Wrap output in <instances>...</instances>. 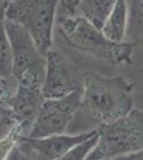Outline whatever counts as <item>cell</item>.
<instances>
[{
  "mask_svg": "<svg viewBox=\"0 0 143 160\" xmlns=\"http://www.w3.org/2000/svg\"><path fill=\"white\" fill-rule=\"evenodd\" d=\"M136 82L123 76L96 72L84 74L81 98L66 133L79 135L123 118L134 109L132 91Z\"/></svg>",
  "mask_w": 143,
  "mask_h": 160,
  "instance_id": "obj_1",
  "label": "cell"
},
{
  "mask_svg": "<svg viewBox=\"0 0 143 160\" xmlns=\"http://www.w3.org/2000/svg\"><path fill=\"white\" fill-rule=\"evenodd\" d=\"M57 24L65 43L74 49L113 66H129L134 63L132 53L137 43L127 40L113 42L81 16L59 17Z\"/></svg>",
  "mask_w": 143,
  "mask_h": 160,
  "instance_id": "obj_2",
  "label": "cell"
},
{
  "mask_svg": "<svg viewBox=\"0 0 143 160\" xmlns=\"http://www.w3.org/2000/svg\"><path fill=\"white\" fill-rule=\"evenodd\" d=\"M97 143L87 160H110L143 148V109L134 108L97 129Z\"/></svg>",
  "mask_w": 143,
  "mask_h": 160,
  "instance_id": "obj_3",
  "label": "cell"
},
{
  "mask_svg": "<svg viewBox=\"0 0 143 160\" xmlns=\"http://www.w3.org/2000/svg\"><path fill=\"white\" fill-rule=\"evenodd\" d=\"M3 22L12 51V76L18 86L42 88L46 68L45 56L22 25L8 18Z\"/></svg>",
  "mask_w": 143,
  "mask_h": 160,
  "instance_id": "obj_4",
  "label": "cell"
},
{
  "mask_svg": "<svg viewBox=\"0 0 143 160\" xmlns=\"http://www.w3.org/2000/svg\"><path fill=\"white\" fill-rule=\"evenodd\" d=\"M60 0H11L6 18L29 32L38 50L46 56L53 48V34Z\"/></svg>",
  "mask_w": 143,
  "mask_h": 160,
  "instance_id": "obj_5",
  "label": "cell"
},
{
  "mask_svg": "<svg viewBox=\"0 0 143 160\" xmlns=\"http://www.w3.org/2000/svg\"><path fill=\"white\" fill-rule=\"evenodd\" d=\"M81 98V88L59 98H46L29 135L30 138L66 133Z\"/></svg>",
  "mask_w": 143,
  "mask_h": 160,
  "instance_id": "obj_6",
  "label": "cell"
},
{
  "mask_svg": "<svg viewBox=\"0 0 143 160\" xmlns=\"http://www.w3.org/2000/svg\"><path fill=\"white\" fill-rule=\"evenodd\" d=\"M46 68L42 93L44 98H59L82 86L84 75H78L74 64L59 50L51 48L46 53Z\"/></svg>",
  "mask_w": 143,
  "mask_h": 160,
  "instance_id": "obj_7",
  "label": "cell"
},
{
  "mask_svg": "<svg viewBox=\"0 0 143 160\" xmlns=\"http://www.w3.org/2000/svg\"><path fill=\"white\" fill-rule=\"evenodd\" d=\"M96 133L97 130L79 135L62 133L43 138L22 136L17 142V146L30 160H58L73 146Z\"/></svg>",
  "mask_w": 143,
  "mask_h": 160,
  "instance_id": "obj_8",
  "label": "cell"
},
{
  "mask_svg": "<svg viewBox=\"0 0 143 160\" xmlns=\"http://www.w3.org/2000/svg\"><path fill=\"white\" fill-rule=\"evenodd\" d=\"M44 100L42 88L17 84L16 92L9 108L24 137L29 135Z\"/></svg>",
  "mask_w": 143,
  "mask_h": 160,
  "instance_id": "obj_9",
  "label": "cell"
},
{
  "mask_svg": "<svg viewBox=\"0 0 143 160\" xmlns=\"http://www.w3.org/2000/svg\"><path fill=\"white\" fill-rule=\"evenodd\" d=\"M128 14L127 0H118L101 28L103 33L109 40L113 42L126 41Z\"/></svg>",
  "mask_w": 143,
  "mask_h": 160,
  "instance_id": "obj_10",
  "label": "cell"
},
{
  "mask_svg": "<svg viewBox=\"0 0 143 160\" xmlns=\"http://www.w3.org/2000/svg\"><path fill=\"white\" fill-rule=\"evenodd\" d=\"M118 0H78L76 16H81L101 30Z\"/></svg>",
  "mask_w": 143,
  "mask_h": 160,
  "instance_id": "obj_11",
  "label": "cell"
},
{
  "mask_svg": "<svg viewBox=\"0 0 143 160\" xmlns=\"http://www.w3.org/2000/svg\"><path fill=\"white\" fill-rule=\"evenodd\" d=\"M126 40L143 42V0H129Z\"/></svg>",
  "mask_w": 143,
  "mask_h": 160,
  "instance_id": "obj_12",
  "label": "cell"
},
{
  "mask_svg": "<svg viewBox=\"0 0 143 160\" xmlns=\"http://www.w3.org/2000/svg\"><path fill=\"white\" fill-rule=\"evenodd\" d=\"M13 69L12 51L4 22H0V76L11 77Z\"/></svg>",
  "mask_w": 143,
  "mask_h": 160,
  "instance_id": "obj_13",
  "label": "cell"
},
{
  "mask_svg": "<svg viewBox=\"0 0 143 160\" xmlns=\"http://www.w3.org/2000/svg\"><path fill=\"white\" fill-rule=\"evenodd\" d=\"M97 133L69 148L58 160H87L97 143Z\"/></svg>",
  "mask_w": 143,
  "mask_h": 160,
  "instance_id": "obj_14",
  "label": "cell"
},
{
  "mask_svg": "<svg viewBox=\"0 0 143 160\" xmlns=\"http://www.w3.org/2000/svg\"><path fill=\"white\" fill-rule=\"evenodd\" d=\"M17 89V81L13 76H0V106L9 108ZM10 109V108H9Z\"/></svg>",
  "mask_w": 143,
  "mask_h": 160,
  "instance_id": "obj_15",
  "label": "cell"
},
{
  "mask_svg": "<svg viewBox=\"0 0 143 160\" xmlns=\"http://www.w3.org/2000/svg\"><path fill=\"white\" fill-rule=\"evenodd\" d=\"M22 130L16 126L11 132L0 140V160H6L11 151L16 146L18 140L22 137Z\"/></svg>",
  "mask_w": 143,
  "mask_h": 160,
  "instance_id": "obj_16",
  "label": "cell"
},
{
  "mask_svg": "<svg viewBox=\"0 0 143 160\" xmlns=\"http://www.w3.org/2000/svg\"><path fill=\"white\" fill-rule=\"evenodd\" d=\"M16 122L9 108L0 106V140L16 127Z\"/></svg>",
  "mask_w": 143,
  "mask_h": 160,
  "instance_id": "obj_17",
  "label": "cell"
},
{
  "mask_svg": "<svg viewBox=\"0 0 143 160\" xmlns=\"http://www.w3.org/2000/svg\"><path fill=\"white\" fill-rule=\"evenodd\" d=\"M78 0H60L57 18L59 17L76 16V4Z\"/></svg>",
  "mask_w": 143,
  "mask_h": 160,
  "instance_id": "obj_18",
  "label": "cell"
},
{
  "mask_svg": "<svg viewBox=\"0 0 143 160\" xmlns=\"http://www.w3.org/2000/svg\"><path fill=\"white\" fill-rule=\"evenodd\" d=\"M6 160H30V159L20 151V148H18L16 144V146L12 149L11 153L9 154V156L7 157Z\"/></svg>",
  "mask_w": 143,
  "mask_h": 160,
  "instance_id": "obj_19",
  "label": "cell"
},
{
  "mask_svg": "<svg viewBox=\"0 0 143 160\" xmlns=\"http://www.w3.org/2000/svg\"><path fill=\"white\" fill-rule=\"evenodd\" d=\"M110 160H143V148L138 152H135V153L125 155V156L116 157V158Z\"/></svg>",
  "mask_w": 143,
  "mask_h": 160,
  "instance_id": "obj_20",
  "label": "cell"
},
{
  "mask_svg": "<svg viewBox=\"0 0 143 160\" xmlns=\"http://www.w3.org/2000/svg\"><path fill=\"white\" fill-rule=\"evenodd\" d=\"M9 3L10 0H0V22H2L6 19V14Z\"/></svg>",
  "mask_w": 143,
  "mask_h": 160,
  "instance_id": "obj_21",
  "label": "cell"
},
{
  "mask_svg": "<svg viewBox=\"0 0 143 160\" xmlns=\"http://www.w3.org/2000/svg\"><path fill=\"white\" fill-rule=\"evenodd\" d=\"M10 1H11V0H10Z\"/></svg>",
  "mask_w": 143,
  "mask_h": 160,
  "instance_id": "obj_22",
  "label": "cell"
}]
</instances>
